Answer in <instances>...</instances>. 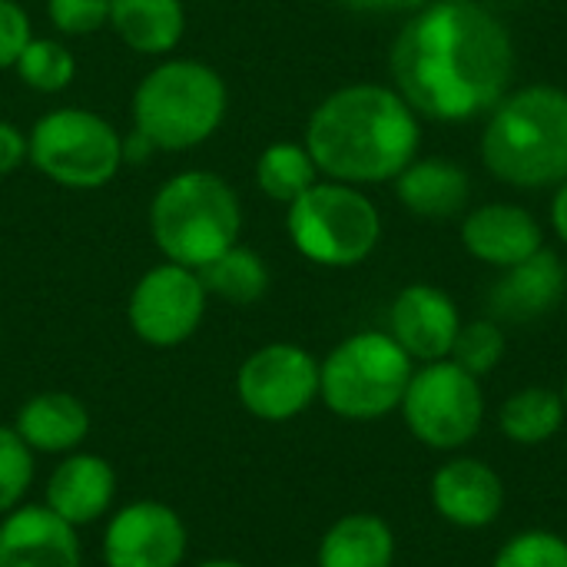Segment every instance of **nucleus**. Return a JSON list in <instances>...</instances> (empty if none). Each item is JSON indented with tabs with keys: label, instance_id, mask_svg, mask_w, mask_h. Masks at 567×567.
<instances>
[{
	"label": "nucleus",
	"instance_id": "e433bc0d",
	"mask_svg": "<svg viewBox=\"0 0 567 567\" xmlns=\"http://www.w3.org/2000/svg\"><path fill=\"white\" fill-rule=\"evenodd\" d=\"M289 567H306V565H289Z\"/></svg>",
	"mask_w": 567,
	"mask_h": 567
},
{
	"label": "nucleus",
	"instance_id": "aec40b11",
	"mask_svg": "<svg viewBox=\"0 0 567 567\" xmlns=\"http://www.w3.org/2000/svg\"><path fill=\"white\" fill-rule=\"evenodd\" d=\"M399 203L419 219H452L472 199V179L449 159H412L395 176Z\"/></svg>",
	"mask_w": 567,
	"mask_h": 567
},
{
	"label": "nucleus",
	"instance_id": "412c9836",
	"mask_svg": "<svg viewBox=\"0 0 567 567\" xmlns=\"http://www.w3.org/2000/svg\"><path fill=\"white\" fill-rule=\"evenodd\" d=\"M395 551V532L382 515L352 512L326 528L316 567H392Z\"/></svg>",
	"mask_w": 567,
	"mask_h": 567
},
{
	"label": "nucleus",
	"instance_id": "f03ea898",
	"mask_svg": "<svg viewBox=\"0 0 567 567\" xmlns=\"http://www.w3.org/2000/svg\"><path fill=\"white\" fill-rule=\"evenodd\" d=\"M306 150L336 183H385L419 153V113L392 86L352 83L312 110Z\"/></svg>",
	"mask_w": 567,
	"mask_h": 567
},
{
	"label": "nucleus",
	"instance_id": "393cba45",
	"mask_svg": "<svg viewBox=\"0 0 567 567\" xmlns=\"http://www.w3.org/2000/svg\"><path fill=\"white\" fill-rule=\"evenodd\" d=\"M319 183V166L306 143H272L256 159V186L276 203H296L309 186Z\"/></svg>",
	"mask_w": 567,
	"mask_h": 567
},
{
	"label": "nucleus",
	"instance_id": "39448f33",
	"mask_svg": "<svg viewBox=\"0 0 567 567\" xmlns=\"http://www.w3.org/2000/svg\"><path fill=\"white\" fill-rule=\"evenodd\" d=\"M226 83L199 60H163L133 93V123L153 150H193L226 116Z\"/></svg>",
	"mask_w": 567,
	"mask_h": 567
},
{
	"label": "nucleus",
	"instance_id": "423d86ee",
	"mask_svg": "<svg viewBox=\"0 0 567 567\" xmlns=\"http://www.w3.org/2000/svg\"><path fill=\"white\" fill-rule=\"evenodd\" d=\"M412 372L415 362L389 332L365 329L319 362V399L346 422H379L399 412Z\"/></svg>",
	"mask_w": 567,
	"mask_h": 567
},
{
	"label": "nucleus",
	"instance_id": "1a4fd4ad",
	"mask_svg": "<svg viewBox=\"0 0 567 567\" xmlns=\"http://www.w3.org/2000/svg\"><path fill=\"white\" fill-rule=\"evenodd\" d=\"M399 412L419 445L455 455L478 439L488 405L482 379L452 359H439L422 362V369L412 372Z\"/></svg>",
	"mask_w": 567,
	"mask_h": 567
},
{
	"label": "nucleus",
	"instance_id": "6ab92c4d",
	"mask_svg": "<svg viewBox=\"0 0 567 567\" xmlns=\"http://www.w3.org/2000/svg\"><path fill=\"white\" fill-rule=\"evenodd\" d=\"M13 432L23 439L30 452L70 455L90 435V412L70 392H40L20 405Z\"/></svg>",
	"mask_w": 567,
	"mask_h": 567
},
{
	"label": "nucleus",
	"instance_id": "dca6fc26",
	"mask_svg": "<svg viewBox=\"0 0 567 567\" xmlns=\"http://www.w3.org/2000/svg\"><path fill=\"white\" fill-rule=\"evenodd\" d=\"M462 243L478 262L512 269L545 249V233L528 209L515 203H488L465 216Z\"/></svg>",
	"mask_w": 567,
	"mask_h": 567
},
{
	"label": "nucleus",
	"instance_id": "f257e3e1",
	"mask_svg": "<svg viewBox=\"0 0 567 567\" xmlns=\"http://www.w3.org/2000/svg\"><path fill=\"white\" fill-rule=\"evenodd\" d=\"M399 96L422 116L458 123L492 113L515 76V43L478 0H429L392 43Z\"/></svg>",
	"mask_w": 567,
	"mask_h": 567
},
{
	"label": "nucleus",
	"instance_id": "c85d7f7f",
	"mask_svg": "<svg viewBox=\"0 0 567 567\" xmlns=\"http://www.w3.org/2000/svg\"><path fill=\"white\" fill-rule=\"evenodd\" d=\"M33 482V452L13 432V425H0V518L13 512Z\"/></svg>",
	"mask_w": 567,
	"mask_h": 567
},
{
	"label": "nucleus",
	"instance_id": "f8f14e48",
	"mask_svg": "<svg viewBox=\"0 0 567 567\" xmlns=\"http://www.w3.org/2000/svg\"><path fill=\"white\" fill-rule=\"evenodd\" d=\"M186 548V522L176 508L153 498L120 508L103 532L106 567H179Z\"/></svg>",
	"mask_w": 567,
	"mask_h": 567
},
{
	"label": "nucleus",
	"instance_id": "bb28decb",
	"mask_svg": "<svg viewBox=\"0 0 567 567\" xmlns=\"http://www.w3.org/2000/svg\"><path fill=\"white\" fill-rule=\"evenodd\" d=\"M505 349L508 342H505L502 326L495 319H475V322H462L449 359L462 365L465 372H472L475 379H485L488 372L502 365Z\"/></svg>",
	"mask_w": 567,
	"mask_h": 567
},
{
	"label": "nucleus",
	"instance_id": "cd10ccee",
	"mask_svg": "<svg viewBox=\"0 0 567 567\" xmlns=\"http://www.w3.org/2000/svg\"><path fill=\"white\" fill-rule=\"evenodd\" d=\"M492 567H567V538L548 528H528L512 535Z\"/></svg>",
	"mask_w": 567,
	"mask_h": 567
},
{
	"label": "nucleus",
	"instance_id": "20e7f679",
	"mask_svg": "<svg viewBox=\"0 0 567 567\" xmlns=\"http://www.w3.org/2000/svg\"><path fill=\"white\" fill-rule=\"evenodd\" d=\"M243 206L236 189L206 169L176 173L150 206V233L166 262L203 269L239 243Z\"/></svg>",
	"mask_w": 567,
	"mask_h": 567
},
{
	"label": "nucleus",
	"instance_id": "f704fd0d",
	"mask_svg": "<svg viewBox=\"0 0 567 567\" xmlns=\"http://www.w3.org/2000/svg\"><path fill=\"white\" fill-rule=\"evenodd\" d=\"M199 567H249L243 561H233V558H213V561H203Z\"/></svg>",
	"mask_w": 567,
	"mask_h": 567
},
{
	"label": "nucleus",
	"instance_id": "2f4dec72",
	"mask_svg": "<svg viewBox=\"0 0 567 567\" xmlns=\"http://www.w3.org/2000/svg\"><path fill=\"white\" fill-rule=\"evenodd\" d=\"M27 159V136L20 126L0 120V176L13 173Z\"/></svg>",
	"mask_w": 567,
	"mask_h": 567
},
{
	"label": "nucleus",
	"instance_id": "a211bd4d",
	"mask_svg": "<svg viewBox=\"0 0 567 567\" xmlns=\"http://www.w3.org/2000/svg\"><path fill=\"white\" fill-rule=\"evenodd\" d=\"M505 276L495 282L488 302L492 312L505 322H532L551 312L567 289V269L558 252L538 249L525 262L502 269Z\"/></svg>",
	"mask_w": 567,
	"mask_h": 567
},
{
	"label": "nucleus",
	"instance_id": "473e14b6",
	"mask_svg": "<svg viewBox=\"0 0 567 567\" xmlns=\"http://www.w3.org/2000/svg\"><path fill=\"white\" fill-rule=\"evenodd\" d=\"M342 3L362 13H405V10L425 7L429 0H342Z\"/></svg>",
	"mask_w": 567,
	"mask_h": 567
},
{
	"label": "nucleus",
	"instance_id": "ddd939ff",
	"mask_svg": "<svg viewBox=\"0 0 567 567\" xmlns=\"http://www.w3.org/2000/svg\"><path fill=\"white\" fill-rule=\"evenodd\" d=\"M429 502L445 525L482 532L492 528L505 512V482L488 462L475 455H452L435 468L429 482Z\"/></svg>",
	"mask_w": 567,
	"mask_h": 567
},
{
	"label": "nucleus",
	"instance_id": "4468645a",
	"mask_svg": "<svg viewBox=\"0 0 567 567\" xmlns=\"http://www.w3.org/2000/svg\"><path fill=\"white\" fill-rule=\"evenodd\" d=\"M458 329L462 312L455 299L429 282L405 286L389 309V336L409 352L412 362L449 359Z\"/></svg>",
	"mask_w": 567,
	"mask_h": 567
},
{
	"label": "nucleus",
	"instance_id": "0eeeda50",
	"mask_svg": "<svg viewBox=\"0 0 567 567\" xmlns=\"http://www.w3.org/2000/svg\"><path fill=\"white\" fill-rule=\"evenodd\" d=\"M286 229L309 262L349 269L369 259L379 246L382 216L362 189L326 179L289 203Z\"/></svg>",
	"mask_w": 567,
	"mask_h": 567
},
{
	"label": "nucleus",
	"instance_id": "a878e982",
	"mask_svg": "<svg viewBox=\"0 0 567 567\" xmlns=\"http://www.w3.org/2000/svg\"><path fill=\"white\" fill-rule=\"evenodd\" d=\"M13 70L20 73V80L30 90L40 93H60L70 86L73 73H76V60L73 53L60 43V40H47V37H33L23 53L17 56Z\"/></svg>",
	"mask_w": 567,
	"mask_h": 567
},
{
	"label": "nucleus",
	"instance_id": "7ed1b4c3",
	"mask_svg": "<svg viewBox=\"0 0 567 567\" xmlns=\"http://www.w3.org/2000/svg\"><path fill=\"white\" fill-rule=\"evenodd\" d=\"M485 169L518 189L567 179V93L548 83L522 86L488 113L482 133Z\"/></svg>",
	"mask_w": 567,
	"mask_h": 567
},
{
	"label": "nucleus",
	"instance_id": "5701e85b",
	"mask_svg": "<svg viewBox=\"0 0 567 567\" xmlns=\"http://www.w3.org/2000/svg\"><path fill=\"white\" fill-rule=\"evenodd\" d=\"M567 422V409L561 392L545 385H525L512 392L498 409V429L512 445L538 449L548 445Z\"/></svg>",
	"mask_w": 567,
	"mask_h": 567
},
{
	"label": "nucleus",
	"instance_id": "4be33fe9",
	"mask_svg": "<svg viewBox=\"0 0 567 567\" xmlns=\"http://www.w3.org/2000/svg\"><path fill=\"white\" fill-rule=\"evenodd\" d=\"M110 27L136 53H169L186 33L183 0H110Z\"/></svg>",
	"mask_w": 567,
	"mask_h": 567
},
{
	"label": "nucleus",
	"instance_id": "c9c22d12",
	"mask_svg": "<svg viewBox=\"0 0 567 567\" xmlns=\"http://www.w3.org/2000/svg\"><path fill=\"white\" fill-rule=\"evenodd\" d=\"M561 399H565V409H567V379H565V385H561Z\"/></svg>",
	"mask_w": 567,
	"mask_h": 567
},
{
	"label": "nucleus",
	"instance_id": "b1692460",
	"mask_svg": "<svg viewBox=\"0 0 567 567\" xmlns=\"http://www.w3.org/2000/svg\"><path fill=\"white\" fill-rule=\"evenodd\" d=\"M196 272L209 296L233 302V306H252L269 289V269H266L262 256L239 243L229 246L223 256H216L209 266H203Z\"/></svg>",
	"mask_w": 567,
	"mask_h": 567
},
{
	"label": "nucleus",
	"instance_id": "9d476101",
	"mask_svg": "<svg viewBox=\"0 0 567 567\" xmlns=\"http://www.w3.org/2000/svg\"><path fill=\"white\" fill-rule=\"evenodd\" d=\"M236 395L259 422H292L319 399V362L292 342L262 346L239 365Z\"/></svg>",
	"mask_w": 567,
	"mask_h": 567
},
{
	"label": "nucleus",
	"instance_id": "9b49d317",
	"mask_svg": "<svg viewBox=\"0 0 567 567\" xmlns=\"http://www.w3.org/2000/svg\"><path fill=\"white\" fill-rule=\"evenodd\" d=\"M209 292L196 269L163 262L143 272L130 292L126 319L136 339L156 349L183 346L206 316Z\"/></svg>",
	"mask_w": 567,
	"mask_h": 567
},
{
	"label": "nucleus",
	"instance_id": "f3484780",
	"mask_svg": "<svg viewBox=\"0 0 567 567\" xmlns=\"http://www.w3.org/2000/svg\"><path fill=\"white\" fill-rule=\"evenodd\" d=\"M116 498V472L93 452H70L50 475L43 505L73 528L100 522Z\"/></svg>",
	"mask_w": 567,
	"mask_h": 567
},
{
	"label": "nucleus",
	"instance_id": "72a5a7b5",
	"mask_svg": "<svg viewBox=\"0 0 567 567\" xmlns=\"http://www.w3.org/2000/svg\"><path fill=\"white\" fill-rule=\"evenodd\" d=\"M551 226H555L558 239L567 246V179L558 186V193L551 199Z\"/></svg>",
	"mask_w": 567,
	"mask_h": 567
},
{
	"label": "nucleus",
	"instance_id": "7c9ffc66",
	"mask_svg": "<svg viewBox=\"0 0 567 567\" xmlns=\"http://www.w3.org/2000/svg\"><path fill=\"white\" fill-rule=\"evenodd\" d=\"M33 40L30 17L17 0H0V70L13 66L23 47Z\"/></svg>",
	"mask_w": 567,
	"mask_h": 567
},
{
	"label": "nucleus",
	"instance_id": "6e6552de",
	"mask_svg": "<svg viewBox=\"0 0 567 567\" xmlns=\"http://www.w3.org/2000/svg\"><path fill=\"white\" fill-rule=\"evenodd\" d=\"M27 159L56 186L100 189L123 163V140L100 113L63 106L33 123Z\"/></svg>",
	"mask_w": 567,
	"mask_h": 567
},
{
	"label": "nucleus",
	"instance_id": "c756f323",
	"mask_svg": "<svg viewBox=\"0 0 567 567\" xmlns=\"http://www.w3.org/2000/svg\"><path fill=\"white\" fill-rule=\"evenodd\" d=\"M47 13L60 33L86 37L110 23V0H47Z\"/></svg>",
	"mask_w": 567,
	"mask_h": 567
},
{
	"label": "nucleus",
	"instance_id": "2eb2a0df",
	"mask_svg": "<svg viewBox=\"0 0 567 567\" xmlns=\"http://www.w3.org/2000/svg\"><path fill=\"white\" fill-rule=\"evenodd\" d=\"M0 567H83L76 528L47 505H17L0 518Z\"/></svg>",
	"mask_w": 567,
	"mask_h": 567
}]
</instances>
